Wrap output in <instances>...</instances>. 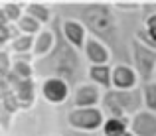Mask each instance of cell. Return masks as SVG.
I'll use <instances>...</instances> for the list:
<instances>
[{
  "label": "cell",
  "instance_id": "cell-20",
  "mask_svg": "<svg viewBox=\"0 0 156 136\" xmlns=\"http://www.w3.org/2000/svg\"><path fill=\"white\" fill-rule=\"evenodd\" d=\"M140 91H142V106L150 113H156V81L142 83Z\"/></svg>",
  "mask_w": 156,
  "mask_h": 136
},
{
  "label": "cell",
  "instance_id": "cell-9",
  "mask_svg": "<svg viewBox=\"0 0 156 136\" xmlns=\"http://www.w3.org/2000/svg\"><path fill=\"white\" fill-rule=\"evenodd\" d=\"M140 87L136 71L133 69V65L129 63H113L111 69V89L117 91H130Z\"/></svg>",
  "mask_w": 156,
  "mask_h": 136
},
{
  "label": "cell",
  "instance_id": "cell-27",
  "mask_svg": "<svg viewBox=\"0 0 156 136\" xmlns=\"http://www.w3.org/2000/svg\"><path fill=\"white\" fill-rule=\"evenodd\" d=\"M57 134H61V136H103L101 132H79V130H71L67 126H61Z\"/></svg>",
  "mask_w": 156,
  "mask_h": 136
},
{
  "label": "cell",
  "instance_id": "cell-33",
  "mask_svg": "<svg viewBox=\"0 0 156 136\" xmlns=\"http://www.w3.org/2000/svg\"><path fill=\"white\" fill-rule=\"evenodd\" d=\"M154 81H156V73H154Z\"/></svg>",
  "mask_w": 156,
  "mask_h": 136
},
{
  "label": "cell",
  "instance_id": "cell-24",
  "mask_svg": "<svg viewBox=\"0 0 156 136\" xmlns=\"http://www.w3.org/2000/svg\"><path fill=\"white\" fill-rule=\"evenodd\" d=\"M12 69V55L8 49H0V77H6Z\"/></svg>",
  "mask_w": 156,
  "mask_h": 136
},
{
  "label": "cell",
  "instance_id": "cell-8",
  "mask_svg": "<svg viewBox=\"0 0 156 136\" xmlns=\"http://www.w3.org/2000/svg\"><path fill=\"white\" fill-rule=\"evenodd\" d=\"M101 99H103V91L95 87L93 83L85 81V83L77 85L71 89V97H69L67 106L69 109H87V106H99Z\"/></svg>",
  "mask_w": 156,
  "mask_h": 136
},
{
  "label": "cell",
  "instance_id": "cell-1",
  "mask_svg": "<svg viewBox=\"0 0 156 136\" xmlns=\"http://www.w3.org/2000/svg\"><path fill=\"white\" fill-rule=\"evenodd\" d=\"M59 18H73L83 24L89 38L109 47L113 63L130 65V42L142 24L140 12H121L113 2H51Z\"/></svg>",
  "mask_w": 156,
  "mask_h": 136
},
{
  "label": "cell",
  "instance_id": "cell-6",
  "mask_svg": "<svg viewBox=\"0 0 156 136\" xmlns=\"http://www.w3.org/2000/svg\"><path fill=\"white\" fill-rule=\"evenodd\" d=\"M130 65L136 71L138 81L142 83H150L154 81L156 73V49L148 47L142 42H138L136 38L130 42Z\"/></svg>",
  "mask_w": 156,
  "mask_h": 136
},
{
  "label": "cell",
  "instance_id": "cell-23",
  "mask_svg": "<svg viewBox=\"0 0 156 136\" xmlns=\"http://www.w3.org/2000/svg\"><path fill=\"white\" fill-rule=\"evenodd\" d=\"M12 120H14V114L0 105V130H2L6 136H8V132H10V128H12Z\"/></svg>",
  "mask_w": 156,
  "mask_h": 136
},
{
  "label": "cell",
  "instance_id": "cell-21",
  "mask_svg": "<svg viewBox=\"0 0 156 136\" xmlns=\"http://www.w3.org/2000/svg\"><path fill=\"white\" fill-rule=\"evenodd\" d=\"M16 28L20 30V34H24V36H36V34H40L42 32V24H38L32 16H28V14H24L22 18L16 22Z\"/></svg>",
  "mask_w": 156,
  "mask_h": 136
},
{
  "label": "cell",
  "instance_id": "cell-3",
  "mask_svg": "<svg viewBox=\"0 0 156 136\" xmlns=\"http://www.w3.org/2000/svg\"><path fill=\"white\" fill-rule=\"evenodd\" d=\"M63 109H55L38 99L30 109L14 117L8 136H55L63 126Z\"/></svg>",
  "mask_w": 156,
  "mask_h": 136
},
{
  "label": "cell",
  "instance_id": "cell-34",
  "mask_svg": "<svg viewBox=\"0 0 156 136\" xmlns=\"http://www.w3.org/2000/svg\"><path fill=\"white\" fill-rule=\"evenodd\" d=\"M55 136H61V134H55Z\"/></svg>",
  "mask_w": 156,
  "mask_h": 136
},
{
  "label": "cell",
  "instance_id": "cell-19",
  "mask_svg": "<svg viewBox=\"0 0 156 136\" xmlns=\"http://www.w3.org/2000/svg\"><path fill=\"white\" fill-rule=\"evenodd\" d=\"M4 14H6L8 22L16 24L20 18L24 16V8H26V2H14V0H6V2H0Z\"/></svg>",
  "mask_w": 156,
  "mask_h": 136
},
{
  "label": "cell",
  "instance_id": "cell-12",
  "mask_svg": "<svg viewBox=\"0 0 156 136\" xmlns=\"http://www.w3.org/2000/svg\"><path fill=\"white\" fill-rule=\"evenodd\" d=\"M12 91H14V97L20 105V110L30 109L40 99V87L36 79H18L12 85Z\"/></svg>",
  "mask_w": 156,
  "mask_h": 136
},
{
  "label": "cell",
  "instance_id": "cell-29",
  "mask_svg": "<svg viewBox=\"0 0 156 136\" xmlns=\"http://www.w3.org/2000/svg\"><path fill=\"white\" fill-rule=\"evenodd\" d=\"M8 18H6V14H4V10H2V6H0V26H8Z\"/></svg>",
  "mask_w": 156,
  "mask_h": 136
},
{
  "label": "cell",
  "instance_id": "cell-4",
  "mask_svg": "<svg viewBox=\"0 0 156 136\" xmlns=\"http://www.w3.org/2000/svg\"><path fill=\"white\" fill-rule=\"evenodd\" d=\"M101 110H103L105 118L107 117H117V118H130L142 110V91L140 87L130 89V91H117L109 89L103 91V99H101Z\"/></svg>",
  "mask_w": 156,
  "mask_h": 136
},
{
  "label": "cell",
  "instance_id": "cell-17",
  "mask_svg": "<svg viewBox=\"0 0 156 136\" xmlns=\"http://www.w3.org/2000/svg\"><path fill=\"white\" fill-rule=\"evenodd\" d=\"M129 120L130 118L107 117L105 122H103V128H101V134L103 136H117L121 132H126V130H129Z\"/></svg>",
  "mask_w": 156,
  "mask_h": 136
},
{
  "label": "cell",
  "instance_id": "cell-14",
  "mask_svg": "<svg viewBox=\"0 0 156 136\" xmlns=\"http://www.w3.org/2000/svg\"><path fill=\"white\" fill-rule=\"evenodd\" d=\"M24 14L32 16L38 24H42L44 28L50 26L55 12H53V6L48 2H38V0H28L26 2V8H24Z\"/></svg>",
  "mask_w": 156,
  "mask_h": 136
},
{
  "label": "cell",
  "instance_id": "cell-30",
  "mask_svg": "<svg viewBox=\"0 0 156 136\" xmlns=\"http://www.w3.org/2000/svg\"><path fill=\"white\" fill-rule=\"evenodd\" d=\"M142 6L148 8V10H152V12H156V2H142Z\"/></svg>",
  "mask_w": 156,
  "mask_h": 136
},
{
  "label": "cell",
  "instance_id": "cell-32",
  "mask_svg": "<svg viewBox=\"0 0 156 136\" xmlns=\"http://www.w3.org/2000/svg\"><path fill=\"white\" fill-rule=\"evenodd\" d=\"M0 136H6V134H4V132H2V130H0Z\"/></svg>",
  "mask_w": 156,
  "mask_h": 136
},
{
  "label": "cell",
  "instance_id": "cell-10",
  "mask_svg": "<svg viewBox=\"0 0 156 136\" xmlns=\"http://www.w3.org/2000/svg\"><path fill=\"white\" fill-rule=\"evenodd\" d=\"M81 55L87 65H113V55H111L109 47L95 38H87L81 49Z\"/></svg>",
  "mask_w": 156,
  "mask_h": 136
},
{
  "label": "cell",
  "instance_id": "cell-31",
  "mask_svg": "<svg viewBox=\"0 0 156 136\" xmlns=\"http://www.w3.org/2000/svg\"><path fill=\"white\" fill-rule=\"evenodd\" d=\"M117 136H134V134L130 132V130H126V132H121V134H117Z\"/></svg>",
  "mask_w": 156,
  "mask_h": 136
},
{
  "label": "cell",
  "instance_id": "cell-7",
  "mask_svg": "<svg viewBox=\"0 0 156 136\" xmlns=\"http://www.w3.org/2000/svg\"><path fill=\"white\" fill-rule=\"evenodd\" d=\"M40 87V99L48 105L61 109V106H67L69 97H71V87L65 83L63 79H57V77H48V79L38 81Z\"/></svg>",
  "mask_w": 156,
  "mask_h": 136
},
{
  "label": "cell",
  "instance_id": "cell-13",
  "mask_svg": "<svg viewBox=\"0 0 156 136\" xmlns=\"http://www.w3.org/2000/svg\"><path fill=\"white\" fill-rule=\"evenodd\" d=\"M129 130L134 136H156V113L142 109L129 120Z\"/></svg>",
  "mask_w": 156,
  "mask_h": 136
},
{
  "label": "cell",
  "instance_id": "cell-18",
  "mask_svg": "<svg viewBox=\"0 0 156 136\" xmlns=\"http://www.w3.org/2000/svg\"><path fill=\"white\" fill-rule=\"evenodd\" d=\"M32 47H34V36L20 34L16 40L10 42L8 51H10V55H20V53H32Z\"/></svg>",
  "mask_w": 156,
  "mask_h": 136
},
{
  "label": "cell",
  "instance_id": "cell-26",
  "mask_svg": "<svg viewBox=\"0 0 156 136\" xmlns=\"http://www.w3.org/2000/svg\"><path fill=\"white\" fill-rule=\"evenodd\" d=\"M10 42H12V36H10V24H8V26H0V49H8Z\"/></svg>",
  "mask_w": 156,
  "mask_h": 136
},
{
  "label": "cell",
  "instance_id": "cell-25",
  "mask_svg": "<svg viewBox=\"0 0 156 136\" xmlns=\"http://www.w3.org/2000/svg\"><path fill=\"white\" fill-rule=\"evenodd\" d=\"M142 2H113V6L121 12H140Z\"/></svg>",
  "mask_w": 156,
  "mask_h": 136
},
{
  "label": "cell",
  "instance_id": "cell-28",
  "mask_svg": "<svg viewBox=\"0 0 156 136\" xmlns=\"http://www.w3.org/2000/svg\"><path fill=\"white\" fill-rule=\"evenodd\" d=\"M14 91H12V85L6 81V77H0V101L2 99H6L8 95H12Z\"/></svg>",
  "mask_w": 156,
  "mask_h": 136
},
{
  "label": "cell",
  "instance_id": "cell-15",
  "mask_svg": "<svg viewBox=\"0 0 156 136\" xmlns=\"http://www.w3.org/2000/svg\"><path fill=\"white\" fill-rule=\"evenodd\" d=\"M111 69L113 65H87V81L101 91L111 89Z\"/></svg>",
  "mask_w": 156,
  "mask_h": 136
},
{
  "label": "cell",
  "instance_id": "cell-22",
  "mask_svg": "<svg viewBox=\"0 0 156 136\" xmlns=\"http://www.w3.org/2000/svg\"><path fill=\"white\" fill-rule=\"evenodd\" d=\"M10 73H14L20 79H34V61H20V59H12V69Z\"/></svg>",
  "mask_w": 156,
  "mask_h": 136
},
{
  "label": "cell",
  "instance_id": "cell-5",
  "mask_svg": "<svg viewBox=\"0 0 156 136\" xmlns=\"http://www.w3.org/2000/svg\"><path fill=\"white\" fill-rule=\"evenodd\" d=\"M105 122V114L101 106H87V109H63V126L79 132H101Z\"/></svg>",
  "mask_w": 156,
  "mask_h": 136
},
{
  "label": "cell",
  "instance_id": "cell-16",
  "mask_svg": "<svg viewBox=\"0 0 156 136\" xmlns=\"http://www.w3.org/2000/svg\"><path fill=\"white\" fill-rule=\"evenodd\" d=\"M53 40H55V38H53L51 26L42 28V32L34 36V47H32V55H34V59H40V57L48 55V53L51 51Z\"/></svg>",
  "mask_w": 156,
  "mask_h": 136
},
{
  "label": "cell",
  "instance_id": "cell-2",
  "mask_svg": "<svg viewBox=\"0 0 156 136\" xmlns=\"http://www.w3.org/2000/svg\"><path fill=\"white\" fill-rule=\"evenodd\" d=\"M51 30H53V47L48 55L34 59V79L42 81L48 77H57L63 79L69 87L87 81V63H85L81 51H77L73 45L65 42L63 34L59 30V16H53L51 20Z\"/></svg>",
  "mask_w": 156,
  "mask_h": 136
},
{
  "label": "cell",
  "instance_id": "cell-11",
  "mask_svg": "<svg viewBox=\"0 0 156 136\" xmlns=\"http://www.w3.org/2000/svg\"><path fill=\"white\" fill-rule=\"evenodd\" d=\"M59 30H61L65 42L69 45H73L77 51L83 49L89 34H87V30L83 28L81 22H77V20H73V18H59Z\"/></svg>",
  "mask_w": 156,
  "mask_h": 136
}]
</instances>
